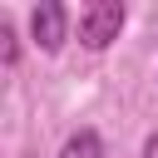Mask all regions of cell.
<instances>
[{"mask_svg":"<svg viewBox=\"0 0 158 158\" xmlns=\"http://www.w3.org/2000/svg\"><path fill=\"white\" fill-rule=\"evenodd\" d=\"M123 20H128V10H123L118 0H94V5L79 15V44H84V49H109V44L118 40Z\"/></svg>","mask_w":158,"mask_h":158,"instance_id":"6da1fadb","label":"cell"},{"mask_svg":"<svg viewBox=\"0 0 158 158\" xmlns=\"http://www.w3.org/2000/svg\"><path fill=\"white\" fill-rule=\"evenodd\" d=\"M64 25H69V10H64L59 0H44V5H35V15H30V35H35V44H40L44 54H54V49L64 44Z\"/></svg>","mask_w":158,"mask_h":158,"instance_id":"7a4b0ae2","label":"cell"},{"mask_svg":"<svg viewBox=\"0 0 158 158\" xmlns=\"http://www.w3.org/2000/svg\"><path fill=\"white\" fill-rule=\"evenodd\" d=\"M59 158H104V143H99V133H94V128H79V133H69V138H64Z\"/></svg>","mask_w":158,"mask_h":158,"instance_id":"3957f363","label":"cell"},{"mask_svg":"<svg viewBox=\"0 0 158 158\" xmlns=\"http://www.w3.org/2000/svg\"><path fill=\"white\" fill-rule=\"evenodd\" d=\"M0 40H5V69H15L20 44H15V25H10V20H0Z\"/></svg>","mask_w":158,"mask_h":158,"instance_id":"277c9868","label":"cell"},{"mask_svg":"<svg viewBox=\"0 0 158 158\" xmlns=\"http://www.w3.org/2000/svg\"><path fill=\"white\" fill-rule=\"evenodd\" d=\"M143 158H158V133H153V138L143 143Z\"/></svg>","mask_w":158,"mask_h":158,"instance_id":"5b68a950","label":"cell"}]
</instances>
